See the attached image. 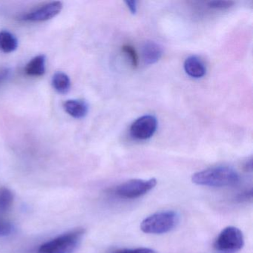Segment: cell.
Returning a JSON list of instances; mask_svg holds the SVG:
<instances>
[{
    "instance_id": "cell-15",
    "label": "cell",
    "mask_w": 253,
    "mask_h": 253,
    "mask_svg": "<svg viewBox=\"0 0 253 253\" xmlns=\"http://www.w3.org/2000/svg\"><path fill=\"white\" fill-rule=\"evenodd\" d=\"M122 51L126 55L131 62L133 67L136 68L138 66V56L134 47L130 45H125L122 47Z\"/></svg>"
},
{
    "instance_id": "cell-4",
    "label": "cell",
    "mask_w": 253,
    "mask_h": 253,
    "mask_svg": "<svg viewBox=\"0 0 253 253\" xmlns=\"http://www.w3.org/2000/svg\"><path fill=\"white\" fill-rule=\"evenodd\" d=\"M244 245L243 232L235 226H227L219 234L213 247L217 253H236Z\"/></svg>"
},
{
    "instance_id": "cell-1",
    "label": "cell",
    "mask_w": 253,
    "mask_h": 253,
    "mask_svg": "<svg viewBox=\"0 0 253 253\" xmlns=\"http://www.w3.org/2000/svg\"><path fill=\"white\" fill-rule=\"evenodd\" d=\"M238 173L232 167H216L195 173L192 181L200 186L210 187H226L239 182Z\"/></svg>"
},
{
    "instance_id": "cell-14",
    "label": "cell",
    "mask_w": 253,
    "mask_h": 253,
    "mask_svg": "<svg viewBox=\"0 0 253 253\" xmlns=\"http://www.w3.org/2000/svg\"><path fill=\"white\" fill-rule=\"evenodd\" d=\"M14 202V195L9 189L6 187L0 188V211H8Z\"/></svg>"
},
{
    "instance_id": "cell-18",
    "label": "cell",
    "mask_w": 253,
    "mask_h": 253,
    "mask_svg": "<svg viewBox=\"0 0 253 253\" xmlns=\"http://www.w3.org/2000/svg\"><path fill=\"white\" fill-rule=\"evenodd\" d=\"M12 224L5 219L0 218V237L7 236L12 232Z\"/></svg>"
},
{
    "instance_id": "cell-3",
    "label": "cell",
    "mask_w": 253,
    "mask_h": 253,
    "mask_svg": "<svg viewBox=\"0 0 253 253\" xmlns=\"http://www.w3.org/2000/svg\"><path fill=\"white\" fill-rule=\"evenodd\" d=\"M84 228H78L63 234L41 246L38 253H74L85 235Z\"/></svg>"
},
{
    "instance_id": "cell-12",
    "label": "cell",
    "mask_w": 253,
    "mask_h": 253,
    "mask_svg": "<svg viewBox=\"0 0 253 253\" xmlns=\"http://www.w3.org/2000/svg\"><path fill=\"white\" fill-rule=\"evenodd\" d=\"M17 38L8 31L0 32V51L5 54L14 52L18 48Z\"/></svg>"
},
{
    "instance_id": "cell-11",
    "label": "cell",
    "mask_w": 253,
    "mask_h": 253,
    "mask_svg": "<svg viewBox=\"0 0 253 253\" xmlns=\"http://www.w3.org/2000/svg\"><path fill=\"white\" fill-rule=\"evenodd\" d=\"M46 57L44 54H40L32 58L26 65L25 72L29 76L41 77L45 73Z\"/></svg>"
},
{
    "instance_id": "cell-19",
    "label": "cell",
    "mask_w": 253,
    "mask_h": 253,
    "mask_svg": "<svg viewBox=\"0 0 253 253\" xmlns=\"http://www.w3.org/2000/svg\"><path fill=\"white\" fill-rule=\"evenodd\" d=\"M12 70L6 66H0V84L9 79Z\"/></svg>"
},
{
    "instance_id": "cell-17",
    "label": "cell",
    "mask_w": 253,
    "mask_h": 253,
    "mask_svg": "<svg viewBox=\"0 0 253 253\" xmlns=\"http://www.w3.org/2000/svg\"><path fill=\"white\" fill-rule=\"evenodd\" d=\"M235 2L232 1H211L208 2L209 7L212 9L225 10L231 8Z\"/></svg>"
},
{
    "instance_id": "cell-8",
    "label": "cell",
    "mask_w": 253,
    "mask_h": 253,
    "mask_svg": "<svg viewBox=\"0 0 253 253\" xmlns=\"http://www.w3.org/2000/svg\"><path fill=\"white\" fill-rule=\"evenodd\" d=\"M163 48L154 41H146L142 47V57L146 65H152L159 61L163 55Z\"/></svg>"
},
{
    "instance_id": "cell-20",
    "label": "cell",
    "mask_w": 253,
    "mask_h": 253,
    "mask_svg": "<svg viewBox=\"0 0 253 253\" xmlns=\"http://www.w3.org/2000/svg\"><path fill=\"white\" fill-rule=\"evenodd\" d=\"M125 3L126 4L129 11H131V14H135L137 11V2L136 0H126L125 1Z\"/></svg>"
},
{
    "instance_id": "cell-7",
    "label": "cell",
    "mask_w": 253,
    "mask_h": 253,
    "mask_svg": "<svg viewBox=\"0 0 253 253\" xmlns=\"http://www.w3.org/2000/svg\"><path fill=\"white\" fill-rule=\"evenodd\" d=\"M63 8V5L61 2L55 1L49 2L28 13L23 16V20L30 22L47 21L58 15Z\"/></svg>"
},
{
    "instance_id": "cell-16",
    "label": "cell",
    "mask_w": 253,
    "mask_h": 253,
    "mask_svg": "<svg viewBox=\"0 0 253 253\" xmlns=\"http://www.w3.org/2000/svg\"><path fill=\"white\" fill-rule=\"evenodd\" d=\"M110 253H158L155 250L150 248H145V247H140V248L134 249H116L113 250Z\"/></svg>"
},
{
    "instance_id": "cell-2",
    "label": "cell",
    "mask_w": 253,
    "mask_h": 253,
    "mask_svg": "<svg viewBox=\"0 0 253 253\" xmlns=\"http://www.w3.org/2000/svg\"><path fill=\"white\" fill-rule=\"evenodd\" d=\"M180 216L174 210L158 211L146 217L140 224L144 233L161 235L168 233L178 224Z\"/></svg>"
},
{
    "instance_id": "cell-13",
    "label": "cell",
    "mask_w": 253,
    "mask_h": 253,
    "mask_svg": "<svg viewBox=\"0 0 253 253\" xmlns=\"http://www.w3.org/2000/svg\"><path fill=\"white\" fill-rule=\"evenodd\" d=\"M51 84L53 88L59 94H66L69 92L72 86L71 80L64 72H56L52 77Z\"/></svg>"
},
{
    "instance_id": "cell-5",
    "label": "cell",
    "mask_w": 253,
    "mask_h": 253,
    "mask_svg": "<svg viewBox=\"0 0 253 253\" xmlns=\"http://www.w3.org/2000/svg\"><path fill=\"white\" fill-rule=\"evenodd\" d=\"M157 185L155 178L149 180L133 179L121 183L115 189V193L120 198L125 199H135L150 192Z\"/></svg>"
},
{
    "instance_id": "cell-9",
    "label": "cell",
    "mask_w": 253,
    "mask_h": 253,
    "mask_svg": "<svg viewBox=\"0 0 253 253\" xmlns=\"http://www.w3.org/2000/svg\"><path fill=\"white\" fill-rule=\"evenodd\" d=\"M63 109L72 118L82 119L88 115V105L84 100H68L63 103Z\"/></svg>"
},
{
    "instance_id": "cell-21",
    "label": "cell",
    "mask_w": 253,
    "mask_h": 253,
    "mask_svg": "<svg viewBox=\"0 0 253 253\" xmlns=\"http://www.w3.org/2000/svg\"><path fill=\"white\" fill-rule=\"evenodd\" d=\"M244 169H245L247 171H252V169H253V161H252V159H250V161L246 163Z\"/></svg>"
},
{
    "instance_id": "cell-10",
    "label": "cell",
    "mask_w": 253,
    "mask_h": 253,
    "mask_svg": "<svg viewBox=\"0 0 253 253\" xmlns=\"http://www.w3.org/2000/svg\"><path fill=\"white\" fill-rule=\"evenodd\" d=\"M185 72L191 78H201L207 72L205 65L201 61V59L196 56H191L188 57L183 65Z\"/></svg>"
},
{
    "instance_id": "cell-6",
    "label": "cell",
    "mask_w": 253,
    "mask_h": 253,
    "mask_svg": "<svg viewBox=\"0 0 253 253\" xmlns=\"http://www.w3.org/2000/svg\"><path fill=\"white\" fill-rule=\"evenodd\" d=\"M158 128V120L153 115H144L137 118L130 128V134L133 138L145 140L151 138Z\"/></svg>"
}]
</instances>
